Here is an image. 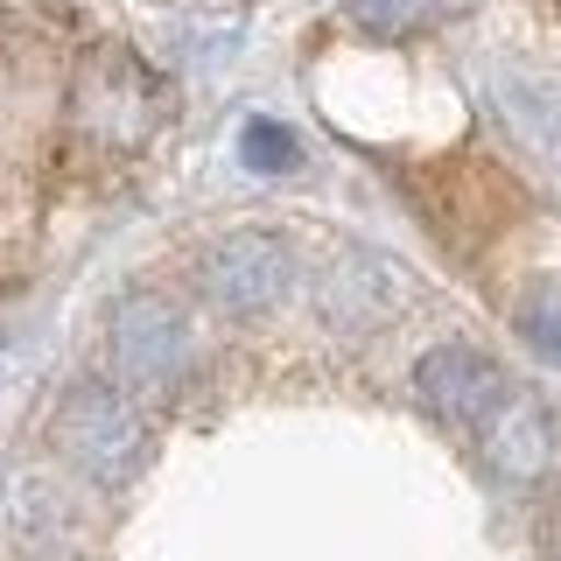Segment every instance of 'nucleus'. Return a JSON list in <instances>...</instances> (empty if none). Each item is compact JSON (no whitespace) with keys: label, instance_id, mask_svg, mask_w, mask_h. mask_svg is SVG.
Instances as JSON below:
<instances>
[{"label":"nucleus","instance_id":"f257e3e1","mask_svg":"<svg viewBox=\"0 0 561 561\" xmlns=\"http://www.w3.org/2000/svg\"><path fill=\"white\" fill-rule=\"evenodd\" d=\"M49 443L64 449V463L92 484H134L148 463V414L134 393H119L113 379H78L49 414Z\"/></svg>","mask_w":561,"mask_h":561},{"label":"nucleus","instance_id":"f03ea898","mask_svg":"<svg viewBox=\"0 0 561 561\" xmlns=\"http://www.w3.org/2000/svg\"><path fill=\"white\" fill-rule=\"evenodd\" d=\"M105 358H113V386L134 400H169L175 386L197 365V344H190V323L169 295H119L113 323H105Z\"/></svg>","mask_w":561,"mask_h":561},{"label":"nucleus","instance_id":"7ed1b4c3","mask_svg":"<svg viewBox=\"0 0 561 561\" xmlns=\"http://www.w3.org/2000/svg\"><path fill=\"white\" fill-rule=\"evenodd\" d=\"M197 288L210 309L225 316H267L288 302L295 288V253L280 232H260V225H245V232H225L204 245L197 260Z\"/></svg>","mask_w":561,"mask_h":561},{"label":"nucleus","instance_id":"20e7f679","mask_svg":"<svg viewBox=\"0 0 561 561\" xmlns=\"http://www.w3.org/2000/svg\"><path fill=\"white\" fill-rule=\"evenodd\" d=\"M70 113H78V127L92 134L99 148H140V140L154 134L162 99H154V78L127 49H92L84 70H78V92H70Z\"/></svg>","mask_w":561,"mask_h":561},{"label":"nucleus","instance_id":"39448f33","mask_svg":"<svg viewBox=\"0 0 561 561\" xmlns=\"http://www.w3.org/2000/svg\"><path fill=\"white\" fill-rule=\"evenodd\" d=\"M414 393L435 421L478 435L484 421L499 414V400L513 393V379L499 373V358H484V351H470V344H435L428 358L414 365Z\"/></svg>","mask_w":561,"mask_h":561},{"label":"nucleus","instance_id":"423d86ee","mask_svg":"<svg viewBox=\"0 0 561 561\" xmlns=\"http://www.w3.org/2000/svg\"><path fill=\"white\" fill-rule=\"evenodd\" d=\"M478 449H484L491 478L540 484L554 470V414H548V400L526 393V386H513V393L499 400V414L478 428Z\"/></svg>","mask_w":561,"mask_h":561},{"label":"nucleus","instance_id":"0eeeda50","mask_svg":"<svg viewBox=\"0 0 561 561\" xmlns=\"http://www.w3.org/2000/svg\"><path fill=\"white\" fill-rule=\"evenodd\" d=\"M386 309H393V280H386V267L373 253L330 260V274H323V316L337 330H373Z\"/></svg>","mask_w":561,"mask_h":561},{"label":"nucleus","instance_id":"6e6552de","mask_svg":"<svg viewBox=\"0 0 561 561\" xmlns=\"http://www.w3.org/2000/svg\"><path fill=\"white\" fill-rule=\"evenodd\" d=\"M513 323H519V337L534 344L540 358H561V280H534V288L519 295Z\"/></svg>","mask_w":561,"mask_h":561},{"label":"nucleus","instance_id":"1a4fd4ad","mask_svg":"<svg viewBox=\"0 0 561 561\" xmlns=\"http://www.w3.org/2000/svg\"><path fill=\"white\" fill-rule=\"evenodd\" d=\"M239 154H245V169H260V175H288L295 162H302V140L280 127V119H245Z\"/></svg>","mask_w":561,"mask_h":561},{"label":"nucleus","instance_id":"9d476101","mask_svg":"<svg viewBox=\"0 0 561 561\" xmlns=\"http://www.w3.org/2000/svg\"><path fill=\"white\" fill-rule=\"evenodd\" d=\"M421 14V0H351V22H365L373 35H400Z\"/></svg>","mask_w":561,"mask_h":561},{"label":"nucleus","instance_id":"9b49d317","mask_svg":"<svg viewBox=\"0 0 561 561\" xmlns=\"http://www.w3.org/2000/svg\"><path fill=\"white\" fill-rule=\"evenodd\" d=\"M548 548H554V561H561V491L548 499Z\"/></svg>","mask_w":561,"mask_h":561}]
</instances>
